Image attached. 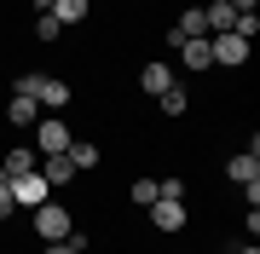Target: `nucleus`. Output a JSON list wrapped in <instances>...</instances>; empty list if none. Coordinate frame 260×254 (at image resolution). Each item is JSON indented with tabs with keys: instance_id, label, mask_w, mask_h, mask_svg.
Returning <instances> with one entry per match:
<instances>
[{
	"instance_id": "obj_22",
	"label": "nucleus",
	"mask_w": 260,
	"mask_h": 254,
	"mask_svg": "<svg viewBox=\"0 0 260 254\" xmlns=\"http://www.w3.org/2000/svg\"><path fill=\"white\" fill-rule=\"evenodd\" d=\"M225 6H232V12H254V0H225Z\"/></svg>"
},
{
	"instance_id": "obj_19",
	"label": "nucleus",
	"mask_w": 260,
	"mask_h": 254,
	"mask_svg": "<svg viewBox=\"0 0 260 254\" xmlns=\"http://www.w3.org/2000/svg\"><path fill=\"white\" fill-rule=\"evenodd\" d=\"M41 81H47V76H41V69H29V76H18V87H12V93H29V98H35Z\"/></svg>"
},
{
	"instance_id": "obj_23",
	"label": "nucleus",
	"mask_w": 260,
	"mask_h": 254,
	"mask_svg": "<svg viewBox=\"0 0 260 254\" xmlns=\"http://www.w3.org/2000/svg\"><path fill=\"white\" fill-rule=\"evenodd\" d=\"M29 6H35V12H47V6H52V0H29Z\"/></svg>"
},
{
	"instance_id": "obj_5",
	"label": "nucleus",
	"mask_w": 260,
	"mask_h": 254,
	"mask_svg": "<svg viewBox=\"0 0 260 254\" xmlns=\"http://www.w3.org/2000/svg\"><path fill=\"white\" fill-rule=\"evenodd\" d=\"M12 197H18V208H41V202L52 197V185L41 173H18V179H12Z\"/></svg>"
},
{
	"instance_id": "obj_9",
	"label": "nucleus",
	"mask_w": 260,
	"mask_h": 254,
	"mask_svg": "<svg viewBox=\"0 0 260 254\" xmlns=\"http://www.w3.org/2000/svg\"><path fill=\"white\" fill-rule=\"evenodd\" d=\"M197 35H208V23H203V6H185L174 18V35H168V47H179V41H197Z\"/></svg>"
},
{
	"instance_id": "obj_18",
	"label": "nucleus",
	"mask_w": 260,
	"mask_h": 254,
	"mask_svg": "<svg viewBox=\"0 0 260 254\" xmlns=\"http://www.w3.org/2000/svg\"><path fill=\"white\" fill-rule=\"evenodd\" d=\"M58 35H64L58 18H52V12H41V18H35V41H58Z\"/></svg>"
},
{
	"instance_id": "obj_16",
	"label": "nucleus",
	"mask_w": 260,
	"mask_h": 254,
	"mask_svg": "<svg viewBox=\"0 0 260 254\" xmlns=\"http://www.w3.org/2000/svg\"><path fill=\"white\" fill-rule=\"evenodd\" d=\"M127 197L139 202V208H150V202L162 197V191H156V179H150V173H139V179H133V185H127Z\"/></svg>"
},
{
	"instance_id": "obj_12",
	"label": "nucleus",
	"mask_w": 260,
	"mask_h": 254,
	"mask_svg": "<svg viewBox=\"0 0 260 254\" xmlns=\"http://www.w3.org/2000/svg\"><path fill=\"white\" fill-rule=\"evenodd\" d=\"M6 122H12V127H35V122H41V104L29 98V93H12V104H6Z\"/></svg>"
},
{
	"instance_id": "obj_17",
	"label": "nucleus",
	"mask_w": 260,
	"mask_h": 254,
	"mask_svg": "<svg viewBox=\"0 0 260 254\" xmlns=\"http://www.w3.org/2000/svg\"><path fill=\"white\" fill-rule=\"evenodd\" d=\"M156 104H162V116H185V104H191V93H185V87L174 81V87H168V93H162Z\"/></svg>"
},
{
	"instance_id": "obj_1",
	"label": "nucleus",
	"mask_w": 260,
	"mask_h": 254,
	"mask_svg": "<svg viewBox=\"0 0 260 254\" xmlns=\"http://www.w3.org/2000/svg\"><path fill=\"white\" fill-rule=\"evenodd\" d=\"M29 226H35V237H41V243H64V237L75 231V214H70V208L64 202H41V208H29Z\"/></svg>"
},
{
	"instance_id": "obj_3",
	"label": "nucleus",
	"mask_w": 260,
	"mask_h": 254,
	"mask_svg": "<svg viewBox=\"0 0 260 254\" xmlns=\"http://www.w3.org/2000/svg\"><path fill=\"white\" fill-rule=\"evenodd\" d=\"M75 133L64 127V116H41L35 122V156H64Z\"/></svg>"
},
{
	"instance_id": "obj_7",
	"label": "nucleus",
	"mask_w": 260,
	"mask_h": 254,
	"mask_svg": "<svg viewBox=\"0 0 260 254\" xmlns=\"http://www.w3.org/2000/svg\"><path fill=\"white\" fill-rule=\"evenodd\" d=\"M174 81H179V76H174V64H162V58H150V64L139 69V87H145L150 98H162V93H168Z\"/></svg>"
},
{
	"instance_id": "obj_24",
	"label": "nucleus",
	"mask_w": 260,
	"mask_h": 254,
	"mask_svg": "<svg viewBox=\"0 0 260 254\" xmlns=\"http://www.w3.org/2000/svg\"><path fill=\"white\" fill-rule=\"evenodd\" d=\"M237 254H260V248H254V243H249V248H237Z\"/></svg>"
},
{
	"instance_id": "obj_4",
	"label": "nucleus",
	"mask_w": 260,
	"mask_h": 254,
	"mask_svg": "<svg viewBox=\"0 0 260 254\" xmlns=\"http://www.w3.org/2000/svg\"><path fill=\"white\" fill-rule=\"evenodd\" d=\"M185 197H156V202H150V226H156V231H168V237H174L179 226H185Z\"/></svg>"
},
{
	"instance_id": "obj_11",
	"label": "nucleus",
	"mask_w": 260,
	"mask_h": 254,
	"mask_svg": "<svg viewBox=\"0 0 260 254\" xmlns=\"http://www.w3.org/2000/svg\"><path fill=\"white\" fill-rule=\"evenodd\" d=\"M52 18H58V29H75V23H87L93 18V0H52Z\"/></svg>"
},
{
	"instance_id": "obj_20",
	"label": "nucleus",
	"mask_w": 260,
	"mask_h": 254,
	"mask_svg": "<svg viewBox=\"0 0 260 254\" xmlns=\"http://www.w3.org/2000/svg\"><path fill=\"white\" fill-rule=\"evenodd\" d=\"M12 214H18V197H12L6 179H0V220H12Z\"/></svg>"
},
{
	"instance_id": "obj_21",
	"label": "nucleus",
	"mask_w": 260,
	"mask_h": 254,
	"mask_svg": "<svg viewBox=\"0 0 260 254\" xmlns=\"http://www.w3.org/2000/svg\"><path fill=\"white\" fill-rule=\"evenodd\" d=\"M41 254H75L70 243H47V248H41Z\"/></svg>"
},
{
	"instance_id": "obj_8",
	"label": "nucleus",
	"mask_w": 260,
	"mask_h": 254,
	"mask_svg": "<svg viewBox=\"0 0 260 254\" xmlns=\"http://www.w3.org/2000/svg\"><path fill=\"white\" fill-rule=\"evenodd\" d=\"M35 173H41V179H47V185H52V191H64V185H70V179H75V173H81V168H75V162H70V156H41V162H35Z\"/></svg>"
},
{
	"instance_id": "obj_6",
	"label": "nucleus",
	"mask_w": 260,
	"mask_h": 254,
	"mask_svg": "<svg viewBox=\"0 0 260 254\" xmlns=\"http://www.w3.org/2000/svg\"><path fill=\"white\" fill-rule=\"evenodd\" d=\"M35 144H12V151L6 156H0V179H6V185H12V179H18V173H35Z\"/></svg>"
},
{
	"instance_id": "obj_2",
	"label": "nucleus",
	"mask_w": 260,
	"mask_h": 254,
	"mask_svg": "<svg viewBox=\"0 0 260 254\" xmlns=\"http://www.w3.org/2000/svg\"><path fill=\"white\" fill-rule=\"evenodd\" d=\"M208 58H214V69H243L249 64V41L232 35V29L225 35H208Z\"/></svg>"
},
{
	"instance_id": "obj_15",
	"label": "nucleus",
	"mask_w": 260,
	"mask_h": 254,
	"mask_svg": "<svg viewBox=\"0 0 260 254\" xmlns=\"http://www.w3.org/2000/svg\"><path fill=\"white\" fill-rule=\"evenodd\" d=\"M75 168H99V144L93 139H70V151H64Z\"/></svg>"
},
{
	"instance_id": "obj_14",
	"label": "nucleus",
	"mask_w": 260,
	"mask_h": 254,
	"mask_svg": "<svg viewBox=\"0 0 260 254\" xmlns=\"http://www.w3.org/2000/svg\"><path fill=\"white\" fill-rule=\"evenodd\" d=\"M179 64H185V69H214V58H208V35L179 41Z\"/></svg>"
},
{
	"instance_id": "obj_10",
	"label": "nucleus",
	"mask_w": 260,
	"mask_h": 254,
	"mask_svg": "<svg viewBox=\"0 0 260 254\" xmlns=\"http://www.w3.org/2000/svg\"><path fill=\"white\" fill-rule=\"evenodd\" d=\"M35 104H41V116H58V110H70V81H58V76H47L41 81V93H35Z\"/></svg>"
},
{
	"instance_id": "obj_13",
	"label": "nucleus",
	"mask_w": 260,
	"mask_h": 254,
	"mask_svg": "<svg viewBox=\"0 0 260 254\" xmlns=\"http://www.w3.org/2000/svg\"><path fill=\"white\" fill-rule=\"evenodd\" d=\"M225 179H232V185H254V179H260V156L237 151L232 162H225Z\"/></svg>"
}]
</instances>
